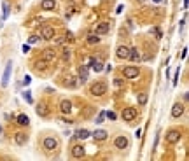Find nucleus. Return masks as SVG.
I'll return each instance as SVG.
<instances>
[{
  "instance_id": "obj_35",
  "label": "nucleus",
  "mask_w": 189,
  "mask_h": 161,
  "mask_svg": "<svg viewBox=\"0 0 189 161\" xmlns=\"http://www.w3.org/2000/svg\"><path fill=\"white\" fill-rule=\"evenodd\" d=\"M154 33H156V39H161V30L159 28H154Z\"/></svg>"
},
{
  "instance_id": "obj_22",
  "label": "nucleus",
  "mask_w": 189,
  "mask_h": 161,
  "mask_svg": "<svg viewBox=\"0 0 189 161\" xmlns=\"http://www.w3.org/2000/svg\"><path fill=\"white\" fill-rule=\"evenodd\" d=\"M128 58H130V60H133V61H138V60H140V53H138V49H137V47H132V49H130Z\"/></svg>"
},
{
  "instance_id": "obj_30",
  "label": "nucleus",
  "mask_w": 189,
  "mask_h": 161,
  "mask_svg": "<svg viewBox=\"0 0 189 161\" xmlns=\"http://www.w3.org/2000/svg\"><path fill=\"white\" fill-rule=\"evenodd\" d=\"M68 58H70V49H68V47H65V49H63V60L67 61Z\"/></svg>"
},
{
  "instance_id": "obj_18",
  "label": "nucleus",
  "mask_w": 189,
  "mask_h": 161,
  "mask_svg": "<svg viewBox=\"0 0 189 161\" xmlns=\"http://www.w3.org/2000/svg\"><path fill=\"white\" fill-rule=\"evenodd\" d=\"M55 7H56L55 0H42L40 2V9H44V11H53Z\"/></svg>"
},
{
  "instance_id": "obj_31",
  "label": "nucleus",
  "mask_w": 189,
  "mask_h": 161,
  "mask_svg": "<svg viewBox=\"0 0 189 161\" xmlns=\"http://www.w3.org/2000/svg\"><path fill=\"white\" fill-rule=\"evenodd\" d=\"M23 96H25V100L28 102V103H32V95H30V91H25V93H23Z\"/></svg>"
},
{
  "instance_id": "obj_29",
  "label": "nucleus",
  "mask_w": 189,
  "mask_h": 161,
  "mask_svg": "<svg viewBox=\"0 0 189 161\" xmlns=\"http://www.w3.org/2000/svg\"><path fill=\"white\" fill-rule=\"evenodd\" d=\"M114 86H116V88H124V80L123 79H114Z\"/></svg>"
},
{
  "instance_id": "obj_26",
  "label": "nucleus",
  "mask_w": 189,
  "mask_h": 161,
  "mask_svg": "<svg viewBox=\"0 0 189 161\" xmlns=\"http://www.w3.org/2000/svg\"><path fill=\"white\" fill-rule=\"evenodd\" d=\"M100 42V37L96 35V33H91L89 37H88V44H98Z\"/></svg>"
},
{
  "instance_id": "obj_39",
  "label": "nucleus",
  "mask_w": 189,
  "mask_h": 161,
  "mask_svg": "<svg viewBox=\"0 0 189 161\" xmlns=\"http://www.w3.org/2000/svg\"><path fill=\"white\" fill-rule=\"evenodd\" d=\"M72 2H76V4H77V2H81V0H72Z\"/></svg>"
},
{
  "instance_id": "obj_9",
  "label": "nucleus",
  "mask_w": 189,
  "mask_h": 161,
  "mask_svg": "<svg viewBox=\"0 0 189 161\" xmlns=\"http://www.w3.org/2000/svg\"><path fill=\"white\" fill-rule=\"evenodd\" d=\"M128 54H130V47H126V46H117V49H116V56H117L119 60H126Z\"/></svg>"
},
{
  "instance_id": "obj_10",
  "label": "nucleus",
  "mask_w": 189,
  "mask_h": 161,
  "mask_svg": "<svg viewBox=\"0 0 189 161\" xmlns=\"http://www.w3.org/2000/svg\"><path fill=\"white\" fill-rule=\"evenodd\" d=\"M42 60L47 61V63H53V61L56 60V53H55V49H44V53H42Z\"/></svg>"
},
{
  "instance_id": "obj_27",
  "label": "nucleus",
  "mask_w": 189,
  "mask_h": 161,
  "mask_svg": "<svg viewBox=\"0 0 189 161\" xmlns=\"http://www.w3.org/2000/svg\"><path fill=\"white\" fill-rule=\"evenodd\" d=\"M46 67H47V61H44V60H40L35 63V68H37V70H44Z\"/></svg>"
},
{
  "instance_id": "obj_7",
  "label": "nucleus",
  "mask_w": 189,
  "mask_h": 161,
  "mask_svg": "<svg viewBox=\"0 0 189 161\" xmlns=\"http://www.w3.org/2000/svg\"><path fill=\"white\" fill-rule=\"evenodd\" d=\"M11 72H12V61L9 60L5 65V70H4V79H2V86H7L9 79H11Z\"/></svg>"
},
{
  "instance_id": "obj_28",
  "label": "nucleus",
  "mask_w": 189,
  "mask_h": 161,
  "mask_svg": "<svg viewBox=\"0 0 189 161\" xmlns=\"http://www.w3.org/2000/svg\"><path fill=\"white\" fill-rule=\"evenodd\" d=\"M179 74H180V68H177V70H175V75H173V80H172V84H173V86H177V82H179Z\"/></svg>"
},
{
  "instance_id": "obj_37",
  "label": "nucleus",
  "mask_w": 189,
  "mask_h": 161,
  "mask_svg": "<svg viewBox=\"0 0 189 161\" xmlns=\"http://www.w3.org/2000/svg\"><path fill=\"white\" fill-rule=\"evenodd\" d=\"M63 40H65V37H58V39L55 40V44H63Z\"/></svg>"
},
{
  "instance_id": "obj_11",
  "label": "nucleus",
  "mask_w": 189,
  "mask_h": 161,
  "mask_svg": "<svg viewBox=\"0 0 189 161\" xmlns=\"http://www.w3.org/2000/svg\"><path fill=\"white\" fill-rule=\"evenodd\" d=\"M114 145H116L117 149H126V147H128V139H126L124 135H119V137H116Z\"/></svg>"
},
{
  "instance_id": "obj_14",
  "label": "nucleus",
  "mask_w": 189,
  "mask_h": 161,
  "mask_svg": "<svg viewBox=\"0 0 189 161\" xmlns=\"http://www.w3.org/2000/svg\"><path fill=\"white\" fill-rule=\"evenodd\" d=\"M84 152H86V151H84V145H81V144H77V145L72 147V156L77 158V160H79V158H82V156H84Z\"/></svg>"
},
{
  "instance_id": "obj_13",
  "label": "nucleus",
  "mask_w": 189,
  "mask_h": 161,
  "mask_svg": "<svg viewBox=\"0 0 189 161\" xmlns=\"http://www.w3.org/2000/svg\"><path fill=\"white\" fill-rule=\"evenodd\" d=\"M35 110H37V116H40V117H47L49 116V107L46 103H39Z\"/></svg>"
},
{
  "instance_id": "obj_33",
  "label": "nucleus",
  "mask_w": 189,
  "mask_h": 161,
  "mask_svg": "<svg viewBox=\"0 0 189 161\" xmlns=\"http://www.w3.org/2000/svg\"><path fill=\"white\" fill-rule=\"evenodd\" d=\"M105 117H109L110 121H114L116 119V114H114V112H105Z\"/></svg>"
},
{
  "instance_id": "obj_38",
  "label": "nucleus",
  "mask_w": 189,
  "mask_h": 161,
  "mask_svg": "<svg viewBox=\"0 0 189 161\" xmlns=\"http://www.w3.org/2000/svg\"><path fill=\"white\" fill-rule=\"evenodd\" d=\"M28 51H30V46H28V44H25V46H23V53H28Z\"/></svg>"
},
{
  "instance_id": "obj_19",
  "label": "nucleus",
  "mask_w": 189,
  "mask_h": 161,
  "mask_svg": "<svg viewBox=\"0 0 189 161\" xmlns=\"http://www.w3.org/2000/svg\"><path fill=\"white\" fill-rule=\"evenodd\" d=\"M79 80H81L82 84L88 80V67H86V65H81V67H79Z\"/></svg>"
},
{
  "instance_id": "obj_5",
  "label": "nucleus",
  "mask_w": 189,
  "mask_h": 161,
  "mask_svg": "<svg viewBox=\"0 0 189 161\" xmlns=\"http://www.w3.org/2000/svg\"><path fill=\"white\" fill-rule=\"evenodd\" d=\"M184 110H186V107H184V103H180V102H177L173 107H172V117L173 119H179L182 114H184Z\"/></svg>"
},
{
  "instance_id": "obj_23",
  "label": "nucleus",
  "mask_w": 189,
  "mask_h": 161,
  "mask_svg": "<svg viewBox=\"0 0 189 161\" xmlns=\"http://www.w3.org/2000/svg\"><path fill=\"white\" fill-rule=\"evenodd\" d=\"M91 68H93L94 72H102L103 70V63L100 60H91Z\"/></svg>"
},
{
  "instance_id": "obj_40",
  "label": "nucleus",
  "mask_w": 189,
  "mask_h": 161,
  "mask_svg": "<svg viewBox=\"0 0 189 161\" xmlns=\"http://www.w3.org/2000/svg\"><path fill=\"white\" fill-rule=\"evenodd\" d=\"M154 2H163V0H154Z\"/></svg>"
},
{
  "instance_id": "obj_6",
  "label": "nucleus",
  "mask_w": 189,
  "mask_h": 161,
  "mask_svg": "<svg viewBox=\"0 0 189 161\" xmlns=\"http://www.w3.org/2000/svg\"><path fill=\"white\" fill-rule=\"evenodd\" d=\"M40 37L44 40H51V39H55V28L53 26H42V30H40Z\"/></svg>"
},
{
  "instance_id": "obj_17",
  "label": "nucleus",
  "mask_w": 189,
  "mask_h": 161,
  "mask_svg": "<svg viewBox=\"0 0 189 161\" xmlns=\"http://www.w3.org/2000/svg\"><path fill=\"white\" fill-rule=\"evenodd\" d=\"M89 135H91V131H89V130L81 128V130H77V131H76V135H74V137H76V139H79V140H86Z\"/></svg>"
},
{
  "instance_id": "obj_8",
  "label": "nucleus",
  "mask_w": 189,
  "mask_h": 161,
  "mask_svg": "<svg viewBox=\"0 0 189 161\" xmlns=\"http://www.w3.org/2000/svg\"><path fill=\"white\" fill-rule=\"evenodd\" d=\"M42 144H44V149H46V151H55L58 147V140L53 139V137H46Z\"/></svg>"
},
{
  "instance_id": "obj_12",
  "label": "nucleus",
  "mask_w": 189,
  "mask_h": 161,
  "mask_svg": "<svg viewBox=\"0 0 189 161\" xmlns=\"http://www.w3.org/2000/svg\"><path fill=\"white\" fill-rule=\"evenodd\" d=\"M14 142H16L18 145H25V144L28 142V135H26L25 131H18V133L14 135Z\"/></svg>"
},
{
  "instance_id": "obj_25",
  "label": "nucleus",
  "mask_w": 189,
  "mask_h": 161,
  "mask_svg": "<svg viewBox=\"0 0 189 161\" xmlns=\"http://www.w3.org/2000/svg\"><path fill=\"white\" fill-rule=\"evenodd\" d=\"M147 98H149V96H147V93H138V95H137V102H138V105H145V103H147Z\"/></svg>"
},
{
  "instance_id": "obj_2",
  "label": "nucleus",
  "mask_w": 189,
  "mask_h": 161,
  "mask_svg": "<svg viewBox=\"0 0 189 161\" xmlns=\"http://www.w3.org/2000/svg\"><path fill=\"white\" fill-rule=\"evenodd\" d=\"M137 109L135 107H126L124 110H123V114H121V117H123V121H126V123H132V121H135V117H137Z\"/></svg>"
},
{
  "instance_id": "obj_3",
  "label": "nucleus",
  "mask_w": 189,
  "mask_h": 161,
  "mask_svg": "<svg viewBox=\"0 0 189 161\" xmlns=\"http://www.w3.org/2000/svg\"><path fill=\"white\" fill-rule=\"evenodd\" d=\"M138 74H140L138 67L130 65V67H124V68H123V75H124L126 79H137V77H138Z\"/></svg>"
},
{
  "instance_id": "obj_16",
  "label": "nucleus",
  "mask_w": 189,
  "mask_h": 161,
  "mask_svg": "<svg viewBox=\"0 0 189 161\" xmlns=\"http://www.w3.org/2000/svg\"><path fill=\"white\" fill-rule=\"evenodd\" d=\"M109 28H110V23H98L96 25V35H103V33H107L109 32Z\"/></svg>"
},
{
  "instance_id": "obj_1",
  "label": "nucleus",
  "mask_w": 189,
  "mask_h": 161,
  "mask_svg": "<svg viewBox=\"0 0 189 161\" xmlns=\"http://www.w3.org/2000/svg\"><path fill=\"white\" fill-rule=\"evenodd\" d=\"M89 93L93 95V96H103L105 93H107V84L105 82H96V84H93L91 86V89H89Z\"/></svg>"
},
{
  "instance_id": "obj_4",
  "label": "nucleus",
  "mask_w": 189,
  "mask_h": 161,
  "mask_svg": "<svg viewBox=\"0 0 189 161\" xmlns=\"http://www.w3.org/2000/svg\"><path fill=\"white\" fill-rule=\"evenodd\" d=\"M180 139H182L180 130H170L166 133V144H177V142H180Z\"/></svg>"
},
{
  "instance_id": "obj_34",
  "label": "nucleus",
  "mask_w": 189,
  "mask_h": 161,
  "mask_svg": "<svg viewBox=\"0 0 189 161\" xmlns=\"http://www.w3.org/2000/svg\"><path fill=\"white\" fill-rule=\"evenodd\" d=\"M37 40H39V37H37V35H32V37L28 39V42H30V44H35Z\"/></svg>"
},
{
  "instance_id": "obj_15",
  "label": "nucleus",
  "mask_w": 189,
  "mask_h": 161,
  "mask_svg": "<svg viewBox=\"0 0 189 161\" xmlns=\"http://www.w3.org/2000/svg\"><path fill=\"white\" fill-rule=\"evenodd\" d=\"M60 110H61L63 114H70V112H72V102L70 100H61V103H60Z\"/></svg>"
},
{
  "instance_id": "obj_36",
  "label": "nucleus",
  "mask_w": 189,
  "mask_h": 161,
  "mask_svg": "<svg viewBox=\"0 0 189 161\" xmlns=\"http://www.w3.org/2000/svg\"><path fill=\"white\" fill-rule=\"evenodd\" d=\"M30 82H32V79H30V77H28V75H26V77H25V79H23V84H25V86H28V84H30Z\"/></svg>"
},
{
  "instance_id": "obj_32",
  "label": "nucleus",
  "mask_w": 189,
  "mask_h": 161,
  "mask_svg": "<svg viewBox=\"0 0 189 161\" xmlns=\"http://www.w3.org/2000/svg\"><path fill=\"white\" fill-rule=\"evenodd\" d=\"M103 119H105V112H100V114H98V117H96V121H94V123H98V124H100V123H103Z\"/></svg>"
},
{
  "instance_id": "obj_20",
  "label": "nucleus",
  "mask_w": 189,
  "mask_h": 161,
  "mask_svg": "<svg viewBox=\"0 0 189 161\" xmlns=\"http://www.w3.org/2000/svg\"><path fill=\"white\" fill-rule=\"evenodd\" d=\"M91 135H93L94 140H100V142H102V140H105V139H107V135H109V133H107L105 130H96V131H93Z\"/></svg>"
},
{
  "instance_id": "obj_21",
  "label": "nucleus",
  "mask_w": 189,
  "mask_h": 161,
  "mask_svg": "<svg viewBox=\"0 0 189 161\" xmlns=\"http://www.w3.org/2000/svg\"><path fill=\"white\" fill-rule=\"evenodd\" d=\"M2 9H4V12H2V21H5L7 18H9V12H11V4H9L7 0H4Z\"/></svg>"
},
{
  "instance_id": "obj_24",
  "label": "nucleus",
  "mask_w": 189,
  "mask_h": 161,
  "mask_svg": "<svg viewBox=\"0 0 189 161\" xmlns=\"http://www.w3.org/2000/svg\"><path fill=\"white\" fill-rule=\"evenodd\" d=\"M18 124H19V126H28V124H30L28 116H26V114H19V116H18Z\"/></svg>"
}]
</instances>
